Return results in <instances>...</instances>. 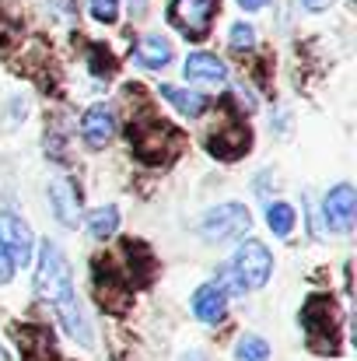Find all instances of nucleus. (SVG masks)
Wrapping results in <instances>:
<instances>
[{"mask_svg": "<svg viewBox=\"0 0 357 361\" xmlns=\"http://www.w3.org/2000/svg\"><path fill=\"white\" fill-rule=\"evenodd\" d=\"M133 60H137L140 67H147V71L168 67V63H172V46H168V39H161V35H144V39L137 42V49H133Z\"/></svg>", "mask_w": 357, "mask_h": 361, "instance_id": "nucleus-15", "label": "nucleus"}, {"mask_svg": "<svg viewBox=\"0 0 357 361\" xmlns=\"http://www.w3.org/2000/svg\"><path fill=\"white\" fill-rule=\"evenodd\" d=\"M88 7H92V18L102 21V25L119 21V0H88Z\"/></svg>", "mask_w": 357, "mask_h": 361, "instance_id": "nucleus-21", "label": "nucleus"}, {"mask_svg": "<svg viewBox=\"0 0 357 361\" xmlns=\"http://www.w3.org/2000/svg\"><path fill=\"white\" fill-rule=\"evenodd\" d=\"M270 270H273V256H270V249L263 245L259 239H245L238 245V252L228 259V267H225V284L221 288H228V291H252V288H263L266 281H270Z\"/></svg>", "mask_w": 357, "mask_h": 361, "instance_id": "nucleus-2", "label": "nucleus"}, {"mask_svg": "<svg viewBox=\"0 0 357 361\" xmlns=\"http://www.w3.org/2000/svg\"><path fill=\"white\" fill-rule=\"evenodd\" d=\"M158 92H161L182 116H189V120H196V116L207 113V99H203L200 92H182V88H175V85H161Z\"/></svg>", "mask_w": 357, "mask_h": 361, "instance_id": "nucleus-16", "label": "nucleus"}, {"mask_svg": "<svg viewBox=\"0 0 357 361\" xmlns=\"http://www.w3.org/2000/svg\"><path fill=\"white\" fill-rule=\"evenodd\" d=\"M92 277H95V298H99V305H102L106 312H113V316H123V312L130 309V302H133V291H130V284L116 274V267H113L106 256H95Z\"/></svg>", "mask_w": 357, "mask_h": 361, "instance_id": "nucleus-6", "label": "nucleus"}, {"mask_svg": "<svg viewBox=\"0 0 357 361\" xmlns=\"http://www.w3.org/2000/svg\"><path fill=\"white\" fill-rule=\"evenodd\" d=\"M249 144H252V133H249L245 120H225L207 137L211 154L221 158V161H235L242 154H249Z\"/></svg>", "mask_w": 357, "mask_h": 361, "instance_id": "nucleus-8", "label": "nucleus"}, {"mask_svg": "<svg viewBox=\"0 0 357 361\" xmlns=\"http://www.w3.org/2000/svg\"><path fill=\"white\" fill-rule=\"evenodd\" d=\"M49 204H53V214H56L60 225H67V228L77 225L81 200H77V190L70 186V179H53V186H49Z\"/></svg>", "mask_w": 357, "mask_h": 361, "instance_id": "nucleus-12", "label": "nucleus"}, {"mask_svg": "<svg viewBox=\"0 0 357 361\" xmlns=\"http://www.w3.org/2000/svg\"><path fill=\"white\" fill-rule=\"evenodd\" d=\"M235 355H238V361H266L270 358V344H266L263 337H256V334H245V337L238 341Z\"/></svg>", "mask_w": 357, "mask_h": 361, "instance_id": "nucleus-20", "label": "nucleus"}, {"mask_svg": "<svg viewBox=\"0 0 357 361\" xmlns=\"http://www.w3.org/2000/svg\"><path fill=\"white\" fill-rule=\"evenodd\" d=\"M322 214H326V225L333 232H351L357 218V193L351 183H340L326 193V204H322Z\"/></svg>", "mask_w": 357, "mask_h": 361, "instance_id": "nucleus-9", "label": "nucleus"}, {"mask_svg": "<svg viewBox=\"0 0 357 361\" xmlns=\"http://www.w3.org/2000/svg\"><path fill=\"white\" fill-rule=\"evenodd\" d=\"M238 4H242L245 11H263V7H266V0H238Z\"/></svg>", "mask_w": 357, "mask_h": 361, "instance_id": "nucleus-26", "label": "nucleus"}, {"mask_svg": "<svg viewBox=\"0 0 357 361\" xmlns=\"http://www.w3.org/2000/svg\"><path fill=\"white\" fill-rule=\"evenodd\" d=\"M256 46V32H252V25H242L238 21L235 28H232V49L242 53V49H252Z\"/></svg>", "mask_w": 357, "mask_h": 361, "instance_id": "nucleus-23", "label": "nucleus"}, {"mask_svg": "<svg viewBox=\"0 0 357 361\" xmlns=\"http://www.w3.org/2000/svg\"><path fill=\"white\" fill-rule=\"evenodd\" d=\"M14 277V263H11V256H7V249L0 245V284H7Z\"/></svg>", "mask_w": 357, "mask_h": 361, "instance_id": "nucleus-24", "label": "nucleus"}, {"mask_svg": "<svg viewBox=\"0 0 357 361\" xmlns=\"http://www.w3.org/2000/svg\"><path fill=\"white\" fill-rule=\"evenodd\" d=\"M0 361H11V358H7V351H4V348H0Z\"/></svg>", "mask_w": 357, "mask_h": 361, "instance_id": "nucleus-27", "label": "nucleus"}, {"mask_svg": "<svg viewBox=\"0 0 357 361\" xmlns=\"http://www.w3.org/2000/svg\"><path fill=\"white\" fill-rule=\"evenodd\" d=\"M126 137H130L133 154H137L140 161H147V165L168 161V154L179 147V133L161 120V116H151V113L140 116V120H130Z\"/></svg>", "mask_w": 357, "mask_h": 361, "instance_id": "nucleus-3", "label": "nucleus"}, {"mask_svg": "<svg viewBox=\"0 0 357 361\" xmlns=\"http://www.w3.org/2000/svg\"><path fill=\"white\" fill-rule=\"evenodd\" d=\"M337 0H305V7L308 11H326V7H333Z\"/></svg>", "mask_w": 357, "mask_h": 361, "instance_id": "nucleus-25", "label": "nucleus"}, {"mask_svg": "<svg viewBox=\"0 0 357 361\" xmlns=\"http://www.w3.org/2000/svg\"><path fill=\"white\" fill-rule=\"evenodd\" d=\"M35 288H39L42 298H49V302L56 305V312H60L67 334H70L77 344L92 348V326H88L84 312H81V302H77V291H74L70 267H67V259H63V249H60L56 242H49V239L42 242V249H39Z\"/></svg>", "mask_w": 357, "mask_h": 361, "instance_id": "nucleus-1", "label": "nucleus"}, {"mask_svg": "<svg viewBox=\"0 0 357 361\" xmlns=\"http://www.w3.org/2000/svg\"><path fill=\"white\" fill-rule=\"evenodd\" d=\"M116 133V116L106 106H92L81 120V137L88 140V147H106Z\"/></svg>", "mask_w": 357, "mask_h": 361, "instance_id": "nucleus-11", "label": "nucleus"}, {"mask_svg": "<svg viewBox=\"0 0 357 361\" xmlns=\"http://www.w3.org/2000/svg\"><path fill=\"white\" fill-rule=\"evenodd\" d=\"M301 326L308 334V344L322 355H337L340 344V312L330 295H312L301 309Z\"/></svg>", "mask_w": 357, "mask_h": 361, "instance_id": "nucleus-4", "label": "nucleus"}, {"mask_svg": "<svg viewBox=\"0 0 357 361\" xmlns=\"http://www.w3.org/2000/svg\"><path fill=\"white\" fill-rule=\"evenodd\" d=\"M0 245L7 249V256H11V263H28L32 259V232H28V225L21 221V218H14V214H0Z\"/></svg>", "mask_w": 357, "mask_h": 361, "instance_id": "nucleus-10", "label": "nucleus"}, {"mask_svg": "<svg viewBox=\"0 0 357 361\" xmlns=\"http://www.w3.org/2000/svg\"><path fill=\"white\" fill-rule=\"evenodd\" d=\"M218 7L221 0H172L168 7V21L193 42L207 39L211 35V25L218 18Z\"/></svg>", "mask_w": 357, "mask_h": 361, "instance_id": "nucleus-5", "label": "nucleus"}, {"mask_svg": "<svg viewBox=\"0 0 357 361\" xmlns=\"http://www.w3.org/2000/svg\"><path fill=\"white\" fill-rule=\"evenodd\" d=\"M88 60H92V74H99V78H102V74L109 78V74L116 71V63H113V53H106L102 46H92Z\"/></svg>", "mask_w": 357, "mask_h": 361, "instance_id": "nucleus-22", "label": "nucleus"}, {"mask_svg": "<svg viewBox=\"0 0 357 361\" xmlns=\"http://www.w3.org/2000/svg\"><path fill=\"white\" fill-rule=\"evenodd\" d=\"M18 337H21V348H25V361H53V337L42 326H28Z\"/></svg>", "mask_w": 357, "mask_h": 361, "instance_id": "nucleus-17", "label": "nucleus"}, {"mask_svg": "<svg viewBox=\"0 0 357 361\" xmlns=\"http://www.w3.org/2000/svg\"><path fill=\"white\" fill-rule=\"evenodd\" d=\"M266 225L273 228V235H291L294 232V207L291 204H270L266 207Z\"/></svg>", "mask_w": 357, "mask_h": 361, "instance_id": "nucleus-19", "label": "nucleus"}, {"mask_svg": "<svg viewBox=\"0 0 357 361\" xmlns=\"http://www.w3.org/2000/svg\"><path fill=\"white\" fill-rule=\"evenodd\" d=\"M225 309H228V295L221 284H200V291L193 295V312L203 319V323H221L225 319Z\"/></svg>", "mask_w": 357, "mask_h": 361, "instance_id": "nucleus-13", "label": "nucleus"}, {"mask_svg": "<svg viewBox=\"0 0 357 361\" xmlns=\"http://www.w3.org/2000/svg\"><path fill=\"white\" fill-rule=\"evenodd\" d=\"M116 228H119V211L113 207V204H109V207H99V211L88 214V232H92L95 239H109Z\"/></svg>", "mask_w": 357, "mask_h": 361, "instance_id": "nucleus-18", "label": "nucleus"}, {"mask_svg": "<svg viewBox=\"0 0 357 361\" xmlns=\"http://www.w3.org/2000/svg\"><path fill=\"white\" fill-rule=\"evenodd\" d=\"M182 71H186V81H203V85H225L228 81V67L211 53H193Z\"/></svg>", "mask_w": 357, "mask_h": 361, "instance_id": "nucleus-14", "label": "nucleus"}, {"mask_svg": "<svg viewBox=\"0 0 357 361\" xmlns=\"http://www.w3.org/2000/svg\"><path fill=\"white\" fill-rule=\"evenodd\" d=\"M249 228H252V218L242 204H218L214 211H207L200 232H203L207 242H232L242 239Z\"/></svg>", "mask_w": 357, "mask_h": 361, "instance_id": "nucleus-7", "label": "nucleus"}]
</instances>
